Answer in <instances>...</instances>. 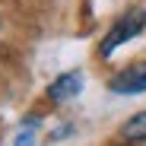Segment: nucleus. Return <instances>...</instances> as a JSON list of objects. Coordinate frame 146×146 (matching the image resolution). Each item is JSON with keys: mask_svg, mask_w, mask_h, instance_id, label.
I'll use <instances>...</instances> for the list:
<instances>
[{"mask_svg": "<svg viewBox=\"0 0 146 146\" xmlns=\"http://www.w3.org/2000/svg\"><path fill=\"white\" fill-rule=\"evenodd\" d=\"M80 89H83V73L80 70H70V73H60V76L48 86V99L67 102V99H76Z\"/></svg>", "mask_w": 146, "mask_h": 146, "instance_id": "nucleus-3", "label": "nucleus"}, {"mask_svg": "<svg viewBox=\"0 0 146 146\" xmlns=\"http://www.w3.org/2000/svg\"><path fill=\"white\" fill-rule=\"evenodd\" d=\"M16 146H32V130L29 133H19L16 137Z\"/></svg>", "mask_w": 146, "mask_h": 146, "instance_id": "nucleus-5", "label": "nucleus"}, {"mask_svg": "<svg viewBox=\"0 0 146 146\" xmlns=\"http://www.w3.org/2000/svg\"><path fill=\"white\" fill-rule=\"evenodd\" d=\"M111 92H117V95L146 92V64H133V67H127V70H121L117 76L111 80Z\"/></svg>", "mask_w": 146, "mask_h": 146, "instance_id": "nucleus-2", "label": "nucleus"}, {"mask_svg": "<svg viewBox=\"0 0 146 146\" xmlns=\"http://www.w3.org/2000/svg\"><path fill=\"white\" fill-rule=\"evenodd\" d=\"M124 133L127 140H133V143H146V111H140V114H133L127 124H124Z\"/></svg>", "mask_w": 146, "mask_h": 146, "instance_id": "nucleus-4", "label": "nucleus"}, {"mask_svg": "<svg viewBox=\"0 0 146 146\" xmlns=\"http://www.w3.org/2000/svg\"><path fill=\"white\" fill-rule=\"evenodd\" d=\"M146 29V10H130V13H124L114 26H111V32L105 35V41H102V48H99V54L102 57H108L117 44H124V41H130L133 35H140Z\"/></svg>", "mask_w": 146, "mask_h": 146, "instance_id": "nucleus-1", "label": "nucleus"}]
</instances>
